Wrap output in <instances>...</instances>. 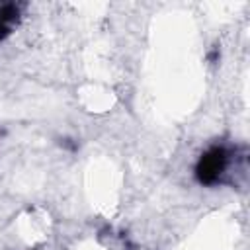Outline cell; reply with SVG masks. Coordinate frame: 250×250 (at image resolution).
Returning a JSON list of instances; mask_svg holds the SVG:
<instances>
[{
	"mask_svg": "<svg viewBox=\"0 0 250 250\" xmlns=\"http://www.w3.org/2000/svg\"><path fill=\"white\" fill-rule=\"evenodd\" d=\"M227 166V152L223 146H213L207 152L201 154L197 166H195V176L197 182L203 186H211L219 180V176L223 174Z\"/></svg>",
	"mask_w": 250,
	"mask_h": 250,
	"instance_id": "1",
	"label": "cell"
},
{
	"mask_svg": "<svg viewBox=\"0 0 250 250\" xmlns=\"http://www.w3.org/2000/svg\"><path fill=\"white\" fill-rule=\"evenodd\" d=\"M18 18H20V10H18L16 4H4L0 8V41L10 35Z\"/></svg>",
	"mask_w": 250,
	"mask_h": 250,
	"instance_id": "2",
	"label": "cell"
}]
</instances>
